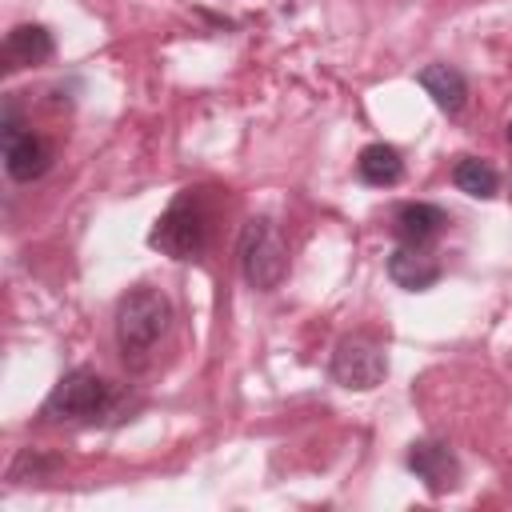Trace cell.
Returning a JSON list of instances; mask_svg holds the SVG:
<instances>
[{
  "instance_id": "1",
  "label": "cell",
  "mask_w": 512,
  "mask_h": 512,
  "mask_svg": "<svg viewBox=\"0 0 512 512\" xmlns=\"http://www.w3.org/2000/svg\"><path fill=\"white\" fill-rule=\"evenodd\" d=\"M168 320H172V304L164 292H156L148 284L124 292L116 304V344H120L124 360L144 356L168 332Z\"/></svg>"
},
{
  "instance_id": "2",
  "label": "cell",
  "mask_w": 512,
  "mask_h": 512,
  "mask_svg": "<svg viewBox=\"0 0 512 512\" xmlns=\"http://www.w3.org/2000/svg\"><path fill=\"white\" fill-rule=\"evenodd\" d=\"M236 260H240L244 280H248L256 292H272V288L284 280V272H288V244H284L280 228H276L268 216H252V220H244V228H240Z\"/></svg>"
},
{
  "instance_id": "3",
  "label": "cell",
  "mask_w": 512,
  "mask_h": 512,
  "mask_svg": "<svg viewBox=\"0 0 512 512\" xmlns=\"http://www.w3.org/2000/svg\"><path fill=\"white\" fill-rule=\"evenodd\" d=\"M204 236H208V216L200 208V200L192 192H180L156 220L148 244L160 248L164 256L172 260H196L200 248H204Z\"/></svg>"
},
{
  "instance_id": "4",
  "label": "cell",
  "mask_w": 512,
  "mask_h": 512,
  "mask_svg": "<svg viewBox=\"0 0 512 512\" xmlns=\"http://www.w3.org/2000/svg\"><path fill=\"white\" fill-rule=\"evenodd\" d=\"M112 384L96 368H72L56 380L44 400V420H92L108 408Z\"/></svg>"
},
{
  "instance_id": "5",
  "label": "cell",
  "mask_w": 512,
  "mask_h": 512,
  "mask_svg": "<svg viewBox=\"0 0 512 512\" xmlns=\"http://www.w3.org/2000/svg\"><path fill=\"white\" fill-rule=\"evenodd\" d=\"M384 376H388V356H384V348H380L372 336L356 332V336H344V340L332 348V380H336L340 388L368 392V388H376Z\"/></svg>"
},
{
  "instance_id": "6",
  "label": "cell",
  "mask_w": 512,
  "mask_h": 512,
  "mask_svg": "<svg viewBox=\"0 0 512 512\" xmlns=\"http://www.w3.org/2000/svg\"><path fill=\"white\" fill-rule=\"evenodd\" d=\"M0 144H4V168L20 184L40 180L48 172V164H52V148L16 120V108L12 104L4 108V120H0Z\"/></svg>"
},
{
  "instance_id": "7",
  "label": "cell",
  "mask_w": 512,
  "mask_h": 512,
  "mask_svg": "<svg viewBox=\"0 0 512 512\" xmlns=\"http://www.w3.org/2000/svg\"><path fill=\"white\" fill-rule=\"evenodd\" d=\"M408 468L416 472V480H424V488H428L432 496L452 492L456 480H460V460H456V452H452L448 444H440V440H416V444L408 448Z\"/></svg>"
},
{
  "instance_id": "8",
  "label": "cell",
  "mask_w": 512,
  "mask_h": 512,
  "mask_svg": "<svg viewBox=\"0 0 512 512\" xmlns=\"http://www.w3.org/2000/svg\"><path fill=\"white\" fill-rule=\"evenodd\" d=\"M440 260L424 248V244H400L392 256H388V276L396 288L404 292H428L436 280H440Z\"/></svg>"
},
{
  "instance_id": "9",
  "label": "cell",
  "mask_w": 512,
  "mask_h": 512,
  "mask_svg": "<svg viewBox=\"0 0 512 512\" xmlns=\"http://www.w3.org/2000/svg\"><path fill=\"white\" fill-rule=\"evenodd\" d=\"M56 44H52V32L40 28V24H16L8 36H4V48H0V60L8 72L16 68H36L44 60H52Z\"/></svg>"
},
{
  "instance_id": "10",
  "label": "cell",
  "mask_w": 512,
  "mask_h": 512,
  "mask_svg": "<svg viewBox=\"0 0 512 512\" xmlns=\"http://www.w3.org/2000/svg\"><path fill=\"white\" fill-rule=\"evenodd\" d=\"M448 224L444 208L436 204H424V200H412V204H400L396 216H392V232L400 244H428L440 236V228Z\"/></svg>"
},
{
  "instance_id": "11",
  "label": "cell",
  "mask_w": 512,
  "mask_h": 512,
  "mask_svg": "<svg viewBox=\"0 0 512 512\" xmlns=\"http://www.w3.org/2000/svg\"><path fill=\"white\" fill-rule=\"evenodd\" d=\"M416 80H420V88L436 100V108L448 112V116H456V112L464 108V100H468V80H464V72L452 68V64H428V68H420Z\"/></svg>"
},
{
  "instance_id": "12",
  "label": "cell",
  "mask_w": 512,
  "mask_h": 512,
  "mask_svg": "<svg viewBox=\"0 0 512 512\" xmlns=\"http://www.w3.org/2000/svg\"><path fill=\"white\" fill-rule=\"evenodd\" d=\"M356 172L364 184H376V188H392L400 176H404V160L392 144H364L360 156H356Z\"/></svg>"
},
{
  "instance_id": "13",
  "label": "cell",
  "mask_w": 512,
  "mask_h": 512,
  "mask_svg": "<svg viewBox=\"0 0 512 512\" xmlns=\"http://www.w3.org/2000/svg\"><path fill=\"white\" fill-rule=\"evenodd\" d=\"M452 184H456L460 192L476 196V200H492L496 188H500V176H496V168H492L488 160L464 156V160H456V168H452Z\"/></svg>"
},
{
  "instance_id": "14",
  "label": "cell",
  "mask_w": 512,
  "mask_h": 512,
  "mask_svg": "<svg viewBox=\"0 0 512 512\" xmlns=\"http://www.w3.org/2000/svg\"><path fill=\"white\" fill-rule=\"evenodd\" d=\"M508 140H512V124H508Z\"/></svg>"
}]
</instances>
